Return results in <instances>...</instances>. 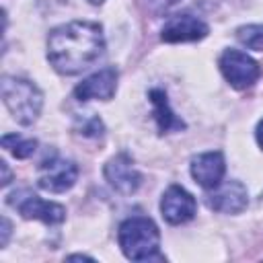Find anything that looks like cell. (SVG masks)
I'll return each mask as SVG.
<instances>
[{
	"instance_id": "d6986e66",
	"label": "cell",
	"mask_w": 263,
	"mask_h": 263,
	"mask_svg": "<svg viewBox=\"0 0 263 263\" xmlns=\"http://www.w3.org/2000/svg\"><path fill=\"white\" fill-rule=\"evenodd\" d=\"M255 138H257V144H259V148L263 150V119L257 123V129H255Z\"/></svg>"
},
{
	"instance_id": "3957f363",
	"label": "cell",
	"mask_w": 263,
	"mask_h": 263,
	"mask_svg": "<svg viewBox=\"0 0 263 263\" xmlns=\"http://www.w3.org/2000/svg\"><path fill=\"white\" fill-rule=\"evenodd\" d=\"M117 240L123 255L132 261H150L158 257L160 232L150 218L134 216L123 220L117 230Z\"/></svg>"
},
{
	"instance_id": "5b68a950",
	"label": "cell",
	"mask_w": 263,
	"mask_h": 263,
	"mask_svg": "<svg viewBox=\"0 0 263 263\" xmlns=\"http://www.w3.org/2000/svg\"><path fill=\"white\" fill-rule=\"evenodd\" d=\"M218 66H220L222 76L236 90L253 86L261 76V66L251 55H247L245 51H238V49H226L220 55Z\"/></svg>"
},
{
	"instance_id": "7a4b0ae2",
	"label": "cell",
	"mask_w": 263,
	"mask_h": 263,
	"mask_svg": "<svg viewBox=\"0 0 263 263\" xmlns=\"http://www.w3.org/2000/svg\"><path fill=\"white\" fill-rule=\"evenodd\" d=\"M0 92L6 109L16 123L31 125L37 121L43 107V92L37 88V84L18 76H2Z\"/></svg>"
},
{
	"instance_id": "e0dca14e",
	"label": "cell",
	"mask_w": 263,
	"mask_h": 263,
	"mask_svg": "<svg viewBox=\"0 0 263 263\" xmlns=\"http://www.w3.org/2000/svg\"><path fill=\"white\" fill-rule=\"evenodd\" d=\"M8 236H10V222H8V218H2V238H0V247H6Z\"/></svg>"
},
{
	"instance_id": "ac0fdd59",
	"label": "cell",
	"mask_w": 263,
	"mask_h": 263,
	"mask_svg": "<svg viewBox=\"0 0 263 263\" xmlns=\"http://www.w3.org/2000/svg\"><path fill=\"white\" fill-rule=\"evenodd\" d=\"M0 168H2V179H0V183H2V187H6V185L10 183V179H12V175H10L8 164H6L4 160H0Z\"/></svg>"
},
{
	"instance_id": "4fadbf2b",
	"label": "cell",
	"mask_w": 263,
	"mask_h": 263,
	"mask_svg": "<svg viewBox=\"0 0 263 263\" xmlns=\"http://www.w3.org/2000/svg\"><path fill=\"white\" fill-rule=\"evenodd\" d=\"M148 97H150L152 113H154V119H156V123H158L160 134H166V132H171V129H181V127H185V123L171 111L164 90L152 88V90L148 92Z\"/></svg>"
},
{
	"instance_id": "8fae6325",
	"label": "cell",
	"mask_w": 263,
	"mask_h": 263,
	"mask_svg": "<svg viewBox=\"0 0 263 263\" xmlns=\"http://www.w3.org/2000/svg\"><path fill=\"white\" fill-rule=\"evenodd\" d=\"M117 90V70L115 68H103L95 74H90L88 78H84L76 88H74V97L84 103V101H109L113 99Z\"/></svg>"
},
{
	"instance_id": "6da1fadb",
	"label": "cell",
	"mask_w": 263,
	"mask_h": 263,
	"mask_svg": "<svg viewBox=\"0 0 263 263\" xmlns=\"http://www.w3.org/2000/svg\"><path fill=\"white\" fill-rule=\"evenodd\" d=\"M105 51L103 27L95 21H70L49 31L47 60L55 72L72 76L90 68Z\"/></svg>"
},
{
	"instance_id": "8992f818",
	"label": "cell",
	"mask_w": 263,
	"mask_h": 263,
	"mask_svg": "<svg viewBox=\"0 0 263 263\" xmlns=\"http://www.w3.org/2000/svg\"><path fill=\"white\" fill-rule=\"evenodd\" d=\"M78 179V166L72 160H64L60 156H51L45 158L39 164V177L37 183L41 189L49 191V193H64L70 187H74Z\"/></svg>"
},
{
	"instance_id": "9a60e30c",
	"label": "cell",
	"mask_w": 263,
	"mask_h": 263,
	"mask_svg": "<svg viewBox=\"0 0 263 263\" xmlns=\"http://www.w3.org/2000/svg\"><path fill=\"white\" fill-rule=\"evenodd\" d=\"M236 37L249 49L263 51V25H245L236 31Z\"/></svg>"
},
{
	"instance_id": "ffe728a7",
	"label": "cell",
	"mask_w": 263,
	"mask_h": 263,
	"mask_svg": "<svg viewBox=\"0 0 263 263\" xmlns=\"http://www.w3.org/2000/svg\"><path fill=\"white\" fill-rule=\"evenodd\" d=\"M68 259L70 261H74V259H88V261H92V257H88V255H70Z\"/></svg>"
},
{
	"instance_id": "30bf717a",
	"label": "cell",
	"mask_w": 263,
	"mask_h": 263,
	"mask_svg": "<svg viewBox=\"0 0 263 263\" xmlns=\"http://www.w3.org/2000/svg\"><path fill=\"white\" fill-rule=\"evenodd\" d=\"M226 173V160L224 154L218 150L201 152L191 158V177L195 183L203 189H216Z\"/></svg>"
},
{
	"instance_id": "44dd1931",
	"label": "cell",
	"mask_w": 263,
	"mask_h": 263,
	"mask_svg": "<svg viewBox=\"0 0 263 263\" xmlns=\"http://www.w3.org/2000/svg\"><path fill=\"white\" fill-rule=\"evenodd\" d=\"M88 2H90V4H103L105 0H88Z\"/></svg>"
},
{
	"instance_id": "2e32d148",
	"label": "cell",
	"mask_w": 263,
	"mask_h": 263,
	"mask_svg": "<svg viewBox=\"0 0 263 263\" xmlns=\"http://www.w3.org/2000/svg\"><path fill=\"white\" fill-rule=\"evenodd\" d=\"M148 2L154 12H168V10L177 8L179 4H183L185 0H148Z\"/></svg>"
},
{
	"instance_id": "277c9868",
	"label": "cell",
	"mask_w": 263,
	"mask_h": 263,
	"mask_svg": "<svg viewBox=\"0 0 263 263\" xmlns=\"http://www.w3.org/2000/svg\"><path fill=\"white\" fill-rule=\"evenodd\" d=\"M6 203L12 205L14 210H18V214L27 220H41L45 224H60L66 220V208L55 203V201H47L41 199L39 195L23 189V191H12L6 197Z\"/></svg>"
},
{
	"instance_id": "52a82bcc",
	"label": "cell",
	"mask_w": 263,
	"mask_h": 263,
	"mask_svg": "<svg viewBox=\"0 0 263 263\" xmlns=\"http://www.w3.org/2000/svg\"><path fill=\"white\" fill-rule=\"evenodd\" d=\"M103 175H105L107 183L121 195L136 193L142 183V175L138 173V168L134 166V162L127 154H117V156L109 158L103 168Z\"/></svg>"
},
{
	"instance_id": "7c38bea8",
	"label": "cell",
	"mask_w": 263,
	"mask_h": 263,
	"mask_svg": "<svg viewBox=\"0 0 263 263\" xmlns=\"http://www.w3.org/2000/svg\"><path fill=\"white\" fill-rule=\"evenodd\" d=\"M249 203V193L247 187L240 181H228V183H220L214 193L208 197V205L216 212L222 214H240Z\"/></svg>"
},
{
	"instance_id": "ba28073f",
	"label": "cell",
	"mask_w": 263,
	"mask_h": 263,
	"mask_svg": "<svg viewBox=\"0 0 263 263\" xmlns=\"http://www.w3.org/2000/svg\"><path fill=\"white\" fill-rule=\"evenodd\" d=\"M195 210H197V203L193 195L179 185H171L160 197V214L168 224L189 222L195 216Z\"/></svg>"
},
{
	"instance_id": "5bb4252c",
	"label": "cell",
	"mask_w": 263,
	"mask_h": 263,
	"mask_svg": "<svg viewBox=\"0 0 263 263\" xmlns=\"http://www.w3.org/2000/svg\"><path fill=\"white\" fill-rule=\"evenodd\" d=\"M2 146L16 158H29L35 152L37 142L35 140H25L16 134H6V136H2Z\"/></svg>"
},
{
	"instance_id": "9c48e42d",
	"label": "cell",
	"mask_w": 263,
	"mask_h": 263,
	"mask_svg": "<svg viewBox=\"0 0 263 263\" xmlns=\"http://www.w3.org/2000/svg\"><path fill=\"white\" fill-rule=\"evenodd\" d=\"M208 33H210V27H208L201 18L183 12V14H173V16L164 23V27H162V31H160V39L166 41V43L199 41V39H203Z\"/></svg>"
}]
</instances>
